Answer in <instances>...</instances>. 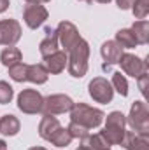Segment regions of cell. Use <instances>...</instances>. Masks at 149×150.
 <instances>
[{"label":"cell","mask_w":149,"mask_h":150,"mask_svg":"<svg viewBox=\"0 0 149 150\" xmlns=\"http://www.w3.org/2000/svg\"><path fill=\"white\" fill-rule=\"evenodd\" d=\"M39 134H40V138H44L46 142H51L56 147H67L74 140L70 136L69 129L62 127L60 122L53 115H44L42 117V120L39 124Z\"/></svg>","instance_id":"1"},{"label":"cell","mask_w":149,"mask_h":150,"mask_svg":"<svg viewBox=\"0 0 149 150\" xmlns=\"http://www.w3.org/2000/svg\"><path fill=\"white\" fill-rule=\"evenodd\" d=\"M88 58H90V45L84 38H79L77 44L67 52L69 74L77 79L84 77L88 72Z\"/></svg>","instance_id":"2"},{"label":"cell","mask_w":149,"mask_h":150,"mask_svg":"<svg viewBox=\"0 0 149 150\" xmlns=\"http://www.w3.org/2000/svg\"><path fill=\"white\" fill-rule=\"evenodd\" d=\"M105 113L98 108H93L86 103H74V107L70 108V122H75L86 129H93L98 127L104 120Z\"/></svg>","instance_id":"3"},{"label":"cell","mask_w":149,"mask_h":150,"mask_svg":"<svg viewBox=\"0 0 149 150\" xmlns=\"http://www.w3.org/2000/svg\"><path fill=\"white\" fill-rule=\"evenodd\" d=\"M49 72L46 70L44 65H27V63H16L9 67V77L16 82H35V84H44L47 80Z\"/></svg>","instance_id":"4"},{"label":"cell","mask_w":149,"mask_h":150,"mask_svg":"<svg viewBox=\"0 0 149 150\" xmlns=\"http://www.w3.org/2000/svg\"><path fill=\"white\" fill-rule=\"evenodd\" d=\"M125 124L126 119L121 112H112L107 115V122H105V129L100 133L102 138L107 142V145H121L123 136H125Z\"/></svg>","instance_id":"5"},{"label":"cell","mask_w":149,"mask_h":150,"mask_svg":"<svg viewBox=\"0 0 149 150\" xmlns=\"http://www.w3.org/2000/svg\"><path fill=\"white\" fill-rule=\"evenodd\" d=\"M128 124L132 126V129L135 133H149V110L144 101H135L132 105V110L128 115Z\"/></svg>","instance_id":"6"},{"label":"cell","mask_w":149,"mask_h":150,"mask_svg":"<svg viewBox=\"0 0 149 150\" xmlns=\"http://www.w3.org/2000/svg\"><path fill=\"white\" fill-rule=\"evenodd\" d=\"M42 103H44V98L35 89H25L18 96V108L23 113H30V115L32 113H40Z\"/></svg>","instance_id":"7"},{"label":"cell","mask_w":149,"mask_h":150,"mask_svg":"<svg viewBox=\"0 0 149 150\" xmlns=\"http://www.w3.org/2000/svg\"><path fill=\"white\" fill-rule=\"evenodd\" d=\"M74 107V101L65 96V94H53L47 96L42 103V110L44 115H56V113H65Z\"/></svg>","instance_id":"8"},{"label":"cell","mask_w":149,"mask_h":150,"mask_svg":"<svg viewBox=\"0 0 149 150\" xmlns=\"http://www.w3.org/2000/svg\"><path fill=\"white\" fill-rule=\"evenodd\" d=\"M112 94H114V89L107 79L97 77L90 82V96L97 103H109L112 100Z\"/></svg>","instance_id":"9"},{"label":"cell","mask_w":149,"mask_h":150,"mask_svg":"<svg viewBox=\"0 0 149 150\" xmlns=\"http://www.w3.org/2000/svg\"><path fill=\"white\" fill-rule=\"evenodd\" d=\"M23 19L28 28L35 30L47 19V9L42 4H28L23 9Z\"/></svg>","instance_id":"10"},{"label":"cell","mask_w":149,"mask_h":150,"mask_svg":"<svg viewBox=\"0 0 149 150\" xmlns=\"http://www.w3.org/2000/svg\"><path fill=\"white\" fill-rule=\"evenodd\" d=\"M56 35H58V42H62L65 52H69L75 44H77V40L81 38L77 28H75L72 23H69V21H62L56 26Z\"/></svg>","instance_id":"11"},{"label":"cell","mask_w":149,"mask_h":150,"mask_svg":"<svg viewBox=\"0 0 149 150\" xmlns=\"http://www.w3.org/2000/svg\"><path fill=\"white\" fill-rule=\"evenodd\" d=\"M21 38V26L16 19L0 21V45H14Z\"/></svg>","instance_id":"12"},{"label":"cell","mask_w":149,"mask_h":150,"mask_svg":"<svg viewBox=\"0 0 149 150\" xmlns=\"http://www.w3.org/2000/svg\"><path fill=\"white\" fill-rule=\"evenodd\" d=\"M119 65H121V70L130 77H140V75L148 74V65L146 61H142L140 58H137L135 54H123L121 59H119Z\"/></svg>","instance_id":"13"},{"label":"cell","mask_w":149,"mask_h":150,"mask_svg":"<svg viewBox=\"0 0 149 150\" xmlns=\"http://www.w3.org/2000/svg\"><path fill=\"white\" fill-rule=\"evenodd\" d=\"M100 52H102V58H104V61H105V63L102 65V70H104V72L111 70L112 65H117L119 59H121V56H123V49L119 47V44H117L116 40H107V42H104Z\"/></svg>","instance_id":"14"},{"label":"cell","mask_w":149,"mask_h":150,"mask_svg":"<svg viewBox=\"0 0 149 150\" xmlns=\"http://www.w3.org/2000/svg\"><path fill=\"white\" fill-rule=\"evenodd\" d=\"M121 145L126 150H149L148 134L135 133V131H126L125 136H123Z\"/></svg>","instance_id":"15"},{"label":"cell","mask_w":149,"mask_h":150,"mask_svg":"<svg viewBox=\"0 0 149 150\" xmlns=\"http://www.w3.org/2000/svg\"><path fill=\"white\" fill-rule=\"evenodd\" d=\"M44 61H46V70L47 72H51V74H60V72H63L65 70V65H67V52L65 51H56V52H53V54H49L47 58H44Z\"/></svg>","instance_id":"16"},{"label":"cell","mask_w":149,"mask_h":150,"mask_svg":"<svg viewBox=\"0 0 149 150\" xmlns=\"http://www.w3.org/2000/svg\"><path fill=\"white\" fill-rule=\"evenodd\" d=\"M39 51H40L42 58H47L49 54H53V52L58 51V35H56V30L46 28V37L40 42Z\"/></svg>","instance_id":"17"},{"label":"cell","mask_w":149,"mask_h":150,"mask_svg":"<svg viewBox=\"0 0 149 150\" xmlns=\"http://www.w3.org/2000/svg\"><path fill=\"white\" fill-rule=\"evenodd\" d=\"M19 131V120L14 115H4L0 117V133L5 136H14Z\"/></svg>","instance_id":"18"},{"label":"cell","mask_w":149,"mask_h":150,"mask_svg":"<svg viewBox=\"0 0 149 150\" xmlns=\"http://www.w3.org/2000/svg\"><path fill=\"white\" fill-rule=\"evenodd\" d=\"M132 33H133V37L137 40V44H148V40H149V23L146 19H140V21L133 23Z\"/></svg>","instance_id":"19"},{"label":"cell","mask_w":149,"mask_h":150,"mask_svg":"<svg viewBox=\"0 0 149 150\" xmlns=\"http://www.w3.org/2000/svg\"><path fill=\"white\" fill-rule=\"evenodd\" d=\"M0 61H2L4 67L9 68V67H12V65H16V63L21 61V51L16 49V47H5L0 52Z\"/></svg>","instance_id":"20"},{"label":"cell","mask_w":149,"mask_h":150,"mask_svg":"<svg viewBox=\"0 0 149 150\" xmlns=\"http://www.w3.org/2000/svg\"><path fill=\"white\" fill-rule=\"evenodd\" d=\"M116 42L119 44L121 49H133L137 45V40L133 37L132 30H119L116 33Z\"/></svg>","instance_id":"21"},{"label":"cell","mask_w":149,"mask_h":150,"mask_svg":"<svg viewBox=\"0 0 149 150\" xmlns=\"http://www.w3.org/2000/svg\"><path fill=\"white\" fill-rule=\"evenodd\" d=\"M112 89H116L121 96L128 94V82L125 79V75H121V72H114L112 74V82H111Z\"/></svg>","instance_id":"22"},{"label":"cell","mask_w":149,"mask_h":150,"mask_svg":"<svg viewBox=\"0 0 149 150\" xmlns=\"http://www.w3.org/2000/svg\"><path fill=\"white\" fill-rule=\"evenodd\" d=\"M133 14L137 19H144L149 14V0H133Z\"/></svg>","instance_id":"23"},{"label":"cell","mask_w":149,"mask_h":150,"mask_svg":"<svg viewBox=\"0 0 149 150\" xmlns=\"http://www.w3.org/2000/svg\"><path fill=\"white\" fill-rule=\"evenodd\" d=\"M12 96H14L12 87H11L5 80H0V105H7V103H11Z\"/></svg>","instance_id":"24"},{"label":"cell","mask_w":149,"mask_h":150,"mask_svg":"<svg viewBox=\"0 0 149 150\" xmlns=\"http://www.w3.org/2000/svg\"><path fill=\"white\" fill-rule=\"evenodd\" d=\"M67 129H69V133H70L72 138H81V140H84L86 136H90V129H86V127H82V126H79V124H75V122H70V126H69Z\"/></svg>","instance_id":"25"},{"label":"cell","mask_w":149,"mask_h":150,"mask_svg":"<svg viewBox=\"0 0 149 150\" xmlns=\"http://www.w3.org/2000/svg\"><path fill=\"white\" fill-rule=\"evenodd\" d=\"M148 79H149L148 74H144V75L139 77V87H140V93H142V94H146V89H148Z\"/></svg>","instance_id":"26"},{"label":"cell","mask_w":149,"mask_h":150,"mask_svg":"<svg viewBox=\"0 0 149 150\" xmlns=\"http://www.w3.org/2000/svg\"><path fill=\"white\" fill-rule=\"evenodd\" d=\"M119 9H130L133 5V0H116Z\"/></svg>","instance_id":"27"},{"label":"cell","mask_w":149,"mask_h":150,"mask_svg":"<svg viewBox=\"0 0 149 150\" xmlns=\"http://www.w3.org/2000/svg\"><path fill=\"white\" fill-rule=\"evenodd\" d=\"M9 7V0H0V12H4Z\"/></svg>","instance_id":"28"},{"label":"cell","mask_w":149,"mask_h":150,"mask_svg":"<svg viewBox=\"0 0 149 150\" xmlns=\"http://www.w3.org/2000/svg\"><path fill=\"white\" fill-rule=\"evenodd\" d=\"M28 4H46V2H49V0H27Z\"/></svg>","instance_id":"29"},{"label":"cell","mask_w":149,"mask_h":150,"mask_svg":"<svg viewBox=\"0 0 149 150\" xmlns=\"http://www.w3.org/2000/svg\"><path fill=\"white\" fill-rule=\"evenodd\" d=\"M0 150H7V145H5V142H2V140H0Z\"/></svg>","instance_id":"30"},{"label":"cell","mask_w":149,"mask_h":150,"mask_svg":"<svg viewBox=\"0 0 149 150\" xmlns=\"http://www.w3.org/2000/svg\"><path fill=\"white\" fill-rule=\"evenodd\" d=\"M30 150H46V149H44V147H32Z\"/></svg>","instance_id":"31"},{"label":"cell","mask_w":149,"mask_h":150,"mask_svg":"<svg viewBox=\"0 0 149 150\" xmlns=\"http://www.w3.org/2000/svg\"><path fill=\"white\" fill-rule=\"evenodd\" d=\"M97 2H100V4H107V2H111V0H97Z\"/></svg>","instance_id":"32"},{"label":"cell","mask_w":149,"mask_h":150,"mask_svg":"<svg viewBox=\"0 0 149 150\" xmlns=\"http://www.w3.org/2000/svg\"><path fill=\"white\" fill-rule=\"evenodd\" d=\"M77 150H86V149H84V147H82V145H81V147H79V149H77Z\"/></svg>","instance_id":"33"},{"label":"cell","mask_w":149,"mask_h":150,"mask_svg":"<svg viewBox=\"0 0 149 150\" xmlns=\"http://www.w3.org/2000/svg\"><path fill=\"white\" fill-rule=\"evenodd\" d=\"M81 2H93V0H81Z\"/></svg>","instance_id":"34"},{"label":"cell","mask_w":149,"mask_h":150,"mask_svg":"<svg viewBox=\"0 0 149 150\" xmlns=\"http://www.w3.org/2000/svg\"><path fill=\"white\" fill-rule=\"evenodd\" d=\"M100 150H111V149H109V147H107V149H100Z\"/></svg>","instance_id":"35"}]
</instances>
